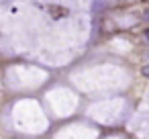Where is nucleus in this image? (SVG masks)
I'll use <instances>...</instances> for the list:
<instances>
[{
  "label": "nucleus",
  "mask_w": 149,
  "mask_h": 139,
  "mask_svg": "<svg viewBox=\"0 0 149 139\" xmlns=\"http://www.w3.org/2000/svg\"><path fill=\"white\" fill-rule=\"evenodd\" d=\"M74 82L86 90V94L98 92V90H108V88H123L127 84V72L120 68H96L88 70L84 74L74 76Z\"/></svg>",
  "instance_id": "nucleus-1"
},
{
  "label": "nucleus",
  "mask_w": 149,
  "mask_h": 139,
  "mask_svg": "<svg viewBox=\"0 0 149 139\" xmlns=\"http://www.w3.org/2000/svg\"><path fill=\"white\" fill-rule=\"evenodd\" d=\"M15 125L25 133H41L47 127V119L37 100H21L15 104Z\"/></svg>",
  "instance_id": "nucleus-2"
},
{
  "label": "nucleus",
  "mask_w": 149,
  "mask_h": 139,
  "mask_svg": "<svg viewBox=\"0 0 149 139\" xmlns=\"http://www.w3.org/2000/svg\"><path fill=\"white\" fill-rule=\"evenodd\" d=\"M125 112V100L123 98H114V100H104V102H98V104H92L88 108V117L98 121V123H104V125H110L114 121H118Z\"/></svg>",
  "instance_id": "nucleus-3"
},
{
  "label": "nucleus",
  "mask_w": 149,
  "mask_h": 139,
  "mask_svg": "<svg viewBox=\"0 0 149 139\" xmlns=\"http://www.w3.org/2000/svg\"><path fill=\"white\" fill-rule=\"evenodd\" d=\"M45 80V72L37 70V68H29V66H19V68H10L8 70V84L13 88H31V86H39Z\"/></svg>",
  "instance_id": "nucleus-4"
},
{
  "label": "nucleus",
  "mask_w": 149,
  "mask_h": 139,
  "mask_svg": "<svg viewBox=\"0 0 149 139\" xmlns=\"http://www.w3.org/2000/svg\"><path fill=\"white\" fill-rule=\"evenodd\" d=\"M45 98H47L49 106L53 108V112L57 117H68L76 108V96L70 90H65V88H55V90L47 92Z\"/></svg>",
  "instance_id": "nucleus-5"
},
{
  "label": "nucleus",
  "mask_w": 149,
  "mask_h": 139,
  "mask_svg": "<svg viewBox=\"0 0 149 139\" xmlns=\"http://www.w3.org/2000/svg\"><path fill=\"white\" fill-rule=\"evenodd\" d=\"M131 125H133V129H137V131H141V133H149V117L137 115Z\"/></svg>",
  "instance_id": "nucleus-6"
},
{
  "label": "nucleus",
  "mask_w": 149,
  "mask_h": 139,
  "mask_svg": "<svg viewBox=\"0 0 149 139\" xmlns=\"http://www.w3.org/2000/svg\"><path fill=\"white\" fill-rule=\"evenodd\" d=\"M94 2H96V6H104V4L110 2V0H94Z\"/></svg>",
  "instance_id": "nucleus-7"
},
{
  "label": "nucleus",
  "mask_w": 149,
  "mask_h": 139,
  "mask_svg": "<svg viewBox=\"0 0 149 139\" xmlns=\"http://www.w3.org/2000/svg\"><path fill=\"white\" fill-rule=\"evenodd\" d=\"M143 76H147V78H149V66H145V68H143Z\"/></svg>",
  "instance_id": "nucleus-8"
}]
</instances>
